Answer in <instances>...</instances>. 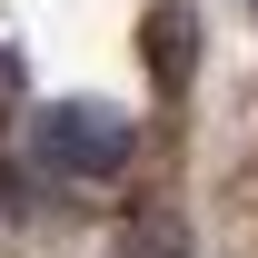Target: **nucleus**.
<instances>
[{
  "label": "nucleus",
  "instance_id": "obj_1",
  "mask_svg": "<svg viewBox=\"0 0 258 258\" xmlns=\"http://www.w3.org/2000/svg\"><path fill=\"white\" fill-rule=\"evenodd\" d=\"M40 149H50L60 169H80V179H99V169L129 159V129L109 119V109H90V99H80V109H50V119H40Z\"/></svg>",
  "mask_w": 258,
  "mask_h": 258
}]
</instances>
